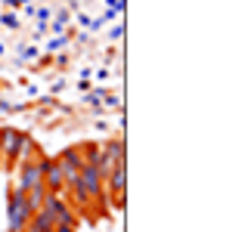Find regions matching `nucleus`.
Listing matches in <instances>:
<instances>
[{
	"label": "nucleus",
	"mask_w": 248,
	"mask_h": 232,
	"mask_svg": "<svg viewBox=\"0 0 248 232\" xmlns=\"http://www.w3.org/2000/svg\"><path fill=\"white\" fill-rule=\"evenodd\" d=\"M68 41H72V34H59V37H53L50 46H46V53L53 56V50H62V46H68Z\"/></svg>",
	"instance_id": "f8f14e48"
},
{
	"label": "nucleus",
	"mask_w": 248,
	"mask_h": 232,
	"mask_svg": "<svg viewBox=\"0 0 248 232\" xmlns=\"http://www.w3.org/2000/svg\"><path fill=\"white\" fill-rule=\"evenodd\" d=\"M53 229H56V220H53V214L44 211V207L31 214V220L25 226V232H53Z\"/></svg>",
	"instance_id": "0eeeda50"
},
{
	"label": "nucleus",
	"mask_w": 248,
	"mask_h": 232,
	"mask_svg": "<svg viewBox=\"0 0 248 232\" xmlns=\"http://www.w3.org/2000/svg\"><path fill=\"white\" fill-rule=\"evenodd\" d=\"M56 164L62 170V176H65V189L78 180V174L84 170V158H81V152H78V145H68V149H62L56 155Z\"/></svg>",
	"instance_id": "20e7f679"
},
{
	"label": "nucleus",
	"mask_w": 248,
	"mask_h": 232,
	"mask_svg": "<svg viewBox=\"0 0 248 232\" xmlns=\"http://www.w3.org/2000/svg\"><path fill=\"white\" fill-rule=\"evenodd\" d=\"M103 99H106V105H112V108H121V99L115 96V93H106Z\"/></svg>",
	"instance_id": "f3484780"
},
{
	"label": "nucleus",
	"mask_w": 248,
	"mask_h": 232,
	"mask_svg": "<svg viewBox=\"0 0 248 232\" xmlns=\"http://www.w3.org/2000/svg\"><path fill=\"white\" fill-rule=\"evenodd\" d=\"M65 87H68V81H65V77H59V81H53V84H50V93H46V96H59V93L65 90Z\"/></svg>",
	"instance_id": "4468645a"
},
{
	"label": "nucleus",
	"mask_w": 248,
	"mask_h": 232,
	"mask_svg": "<svg viewBox=\"0 0 248 232\" xmlns=\"http://www.w3.org/2000/svg\"><path fill=\"white\" fill-rule=\"evenodd\" d=\"M0 25H6L10 31H19V15L16 13H0Z\"/></svg>",
	"instance_id": "9b49d317"
},
{
	"label": "nucleus",
	"mask_w": 248,
	"mask_h": 232,
	"mask_svg": "<svg viewBox=\"0 0 248 232\" xmlns=\"http://www.w3.org/2000/svg\"><path fill=\"white\" fill-rule=\"evenodd\" d=\"M31 3V0H19V6H28Z\"/></svg>",
	"instance_id": "4be33fe9"
},
{
	"label": "nucleus",
	"mask_w": 248,
	"mask_h": 232,
	"mask_svg": "<svg viewBox=\"0 0 248 232\" xmlns=\"http://www.w3.org/2000/svg\"><path fill=\"white\" fill-rule=\"evenodd\" d=\"M68 19H72V10H56V15L50 19V25H46V31H53V34H65V25Z\"/></svg>",
	"instance_id": "1a4fd4ad"
},
{
	"label": "nucleus",
	"mask_w": 248,
	"mask_h": 232,
	"mask_svg": "<svg viewBox=\"0 0 248 232\" xmlns=\"http://www.w3.org/2000/svg\"><path fill=\"white\" fill-rule=\"evenodd\" d=\"M53 65V56L50 53H44V56H37V68H50Z\"/></svg>",
	"instance_id": "dca6fc26"
},
{
	"label": "nucleus",
	"mask_w": 248,
	"mask_h": 232,
	"mask_svg": "<svg viewBox=\"0 0 248 232\" xmlns=\"http://www.w3.org/2000/svg\"><path fill=\"white\" fill-rule=\"evenodd\" d=\"M53 232H78V226H68V223H56V229Z\"/></svg>",
	"instance_id": "6ab92c4d"
},
{
	"label": "nucleus",
	"mask_w": 248,
	"mask_h": 232,
	"mask_svg": "<svg viewBox=\"0 0 248 232\" xmlns=\"http://www.w3.org/2000/svg\"><path fill=\"white\" fill-rule=\"evenodd\" d=\"M41 170H44V189L50 192V195H65V176H62L56 158L41 155Z\"/></svg>",
	"instance_id": "39448f33"
},
{
	"label": "nucleus",
	"mask_w": 248,
	"mask_h": 232,
	"mask_svg": "<svg viewBox=\"0 0 248 232\" xmlns=\"http://www.w3.org/2000/svg\"><path fill=\"white\" fill-rule=\"evenodd\" d=\"M34 19L41 22V25H50V19H53V13H50V6H41V10H34Z\"/></svg>",
	"instance_id": "ddd939ff"
},
{
	"label": "nucleus",
	"mask_w": 248,
	"mask_h": 232,
	"mask_svg": "<svg viewBox=\"0 0 248 232\" xmlns=\"http://www.w3.org/2000/svg\"><path fill=\"white\" fill-rule=\"evenodd\" d=\"M44 211H50L56 223H68V226H78V214H75V207L65 201V195H50V192H46V198H44Z\"/></svg>",
	"instance_id": "423d86ee"
},
{
	"label": "nucleus",
	"mask_w": 248,
	"mask_h": 232,
	"mask_svg": "<svg viewBox=\"0 0 248 232\" xmlns=\"http://www.w3.org/2000/svg\"><path fill=\"white\" fill-rule=\"evenodd\" d=\"M0 164H3V149H0Z\"/></svg>",
	"instance_id": "5701e85b"
},
{
	"label": "nucleus",
	"mask_w": 248,
	"mask_h": 232,
	"mask_svg": "<svg viewBox=\"0 0 248 232\" xmlns=\"http://www.w3.org/2000/svg\"><path fill=\"white\" fill-rule=\"evenodd\" d=\"M31 204L25 198V192L16 189V186H10V192H6V232H25L28 220H31Z\"/></svg>",
	"instance_id": "f03ea898"
},
{
	"label": "nucleus",
	"mask_w": 248,
	"mask_h": 232,
	"mask_svg": "<svg viewBox=\"0 0 248 232\" xmlns=\"http://www.w3.org/2000/svg\"><path fill=\"white\" fill-rule=\"evenodd\" d=\"M78 152H81V158H84V167H96V158H99V143L87 139V143H81V145H78Z\"/></svg>",
	"instance_id": "6e6552de"
},
{
	"label": "nucleus",
	"mask_w": 248,
	"mask_h": 232,
	"mask_svg": "<svg viewBox=\"0 0 248 232\" xmlns=\"http://www.w3.org/2000/svg\"><path fill=\"white\" fill-rule=\"evenodd\" d=\"M3 53H6V50H3V44H0V56H3Z\"/></svg>",
	"instance_id": "b1692460"
},
{
	"label": "nucleus",
	"mask_w": 248,
	"mask_h": 232,
	"mask_svg": "<svg viewBox=\"0 0 248 232\" xmlns=\"http://www.w3.org/2000/svg\"><path fill=\"white\" fill-rule=\"evenodd\" d=\"M16 50H19V65H25V59L31 62V59L41 56V53H37V46H31V44H19Z\"/></svg>",
	"instance_id": "9d476101"
},
{
	"label": "nucleus",
	"mask_w": 248,
	"mask_h": 232,
	"mask_svg": "<svg viewBox=\"0 0 248 232\" xmlns=\"http://www.w3.org/2000/svg\"><path fill=\"white\" fill-rule=\"evenodd\" d=\"M75 87L81 90V93H90V90H93V84H90V77H81V81H78Z\"/></svg>",
	"instance_id": "2eb2a0df"
},
{
	"label": "nucleus",
	"mask_w": 248,
	"mask_h": 232,
	"mask_svg": "<svg viewBox=\"0 0 248 232\" xmlns=\"http://www.w3.org/2000/svg\"><path fill=\"white\" fill-rule=\"evenodd\" d=\"M10 87H13V84H10V81H3V77H0V90H10Z\"/></svg>",
	"instance_id": "412c9836"
},
{
	"label": "nucleus",
	"mask_w": 248,
	"mask_h": 232,
	"mask_svg": "<svg viewBox=\"0 0 248 232\" xmlns=\"http://www.w3.org/2000/svg\"><path fill=\"white\" fill-rule=\"evenodd\" d=\"M0 149H3V164L10 170H16V164L22 158H31V155L44 152L37 145V139L19 127H0Z\"/></svg>",
	"instance_id": "f257e3e1"
},
{
	"label": "nucleus",
	"mask_w": 248,
	"mask_h": 232,
	"mask_svg": "<svg viewBox=\"0 0 248 232\" xmlns=\"http://www.w3.org/2000/svg\"><path fill=\"white\" fill-rule=\"evenodd\" d=\"M41 155L44 152H37V155H31V158H22L19 164H16V189H22V192H31V189H37V186H44V170H41Z\"/></svg>",
	"instance_id": "7ed1b4c3"
},
{
	"label": "nucleus",
	"mask_w": 248,
	"mask_h": 232,
	"mask_svg": "<svg viewBox=\"0 0 248 232\" xmlns=\"http://www.w3.org/2000/svg\"><path fill=\"white\" fill-rule=\"evenodd\" d=\"M108 37H112V41H121V37H124V25H115L112 31H108Z\"/></svg>",
	"instance_id": "a211bd4d"
},
{
	"label": "nucleus",
	"mask_w": 248,
	"mask_h": 232,
	"mask_svg": "<svg viewBox=\"0 0 248 232\" xmlns=\"http://www.w3.org/2000/svg\"><path fill=\"white\" fill-rule=\"evenodd\" d=\"M78 22H81V25H84V28H90V22H93V19H90V15H87V13H78Z\"/></svg>",
	"instance_id": "aec40b11"
}]
</instances>
